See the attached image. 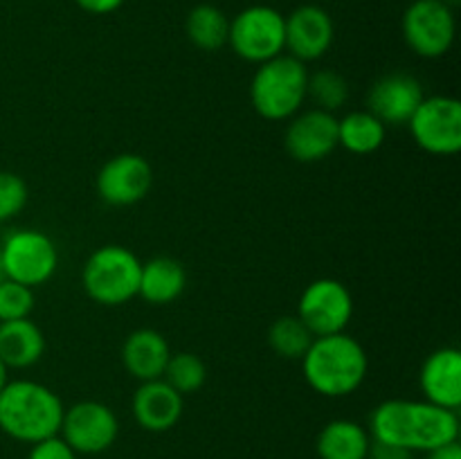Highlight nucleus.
Returning <instances> with one entry per match:
<instances>
[{"instance_id":"20e7f679","label":"nucleus","mask_w":461,"mask_h":459,"mask_svg":"<svg viewBox=\"0 0 461 459\" xmlns=\"http://www.w3.org/2000/svg\"><path fill=\"white\" fill-rule=\"evenodd\" d=\"M309 70L291 54H279L259 63L250 81V102L257 115L268 122H284L297 115L306 99Z\"/></svg>"},{"instance_id":"4468645a","label":"nucleus","mask_w":461,"mask_h":459,"mask_svg":"<svg viewBox=\"0 0 461 459\" xmlns=\"http://www.w3.org/2000/svg\"><path fill=\"white\" fill-rule=\"evenodd\" d=\"M426 99L421 81L408 72H387L374 81L367 94V111L385 126H405Z\"/></svg>"},{"instance_id":"c85d7f7f","label":"nucleus","mask_w":461,"mask_h":459,"mask_svg":"<svg viewBox=\"0 0 461 459\" xmlns=\"http://www.w3.org/2000/svg\"><path fill=\"white\" fill-rule=\"evenodd\" d=\"M27 459H77V453L63 441L61 435H54L32 444Z\"/></svg>"},{"instance_id":"6e6552de","label":"nucleus","mask_w":461,"mask_h":459,"mask_svg":"<svg viewBox=\"0 0 461 459\" xmlns=\"http://www.w3.org/2000/svg\"><path fill=\"white\" fill-rule=\"evenodd\" d=\"M401 30L414 54L439 58L455 43V12L444 0H412L403 14Z\"/></svg>"},{"instance_id":"2f4dec72","label":"nucleus","mask_w":461,"mask_h":459,"mask_svg":"<svg viewBox=\"0 0 461 459\" xmlns=\"http://www.w3.org/2000/svg\"><path fill=\"white\" fill-rule=\"evenodd\" d=\"M428 459H461L459 441H453V444H446L430 450V453H428Z\"/></svg>"},{"instance_id":"0eeeda50","label":"nucleus","mask_w":461,"mask_h":459,"mask_svg":"<svg viewBox=\"0 0 461 459\" xmlns=\"http://www.w3.org/2000/svg\"><path fill=\"white\" fill-rule=\"evenodd\" d=\"M7 279L36 288L54 277L59 266V252L52 238L41 230H14L0 246Z\"/></svg>"},{"instance_id":"473e14b6","label":"nucleus","mask_w":461,"mask_h":459,"mask_svg":"<svg viewBox=\"0 0 461 459\" xmlns=\"http://www.w3.org/2000/svg\"><path fill=\"white\" fill-rule=\"evenodd\" d=\"M7 372H9V369L5 367V363H3V360H0V390H3V387L7 385V381H9Z\"/></svg>"},{"instance_id":"c756f323","label":"nucleus","mask_w":461,"mask_h":459,"mask_svg":"<svg viewBox=\"0 0 461 459\" xmlns=\"http://www.w3.org/2000/svg\"><path fill=\"white\" fill-rule=\"evenodd\" d=\"M367 459H414V453L408 448H401V446L381 444V441L372 439Z\"/></svg>"},{"instance_id":"a878e982","label":"nucleus","mask_w":461,"mask_h":459,"mask_svg":"<svg viewBox=\"0 0 461 459\" xmlns=\"http://www.w3.org/2000/svg\"><path fill=\"white\" fill-rule=\"evenodd\" d=\"M162 381L169 382L178 394H194L201 390L207 381V367L196 354L189 351H180V354H171L169 363H167Z\"/></svg>"},{"instance_id":"f8f14e48","label":"nucleus","mask_w":461,"mask_h":459,"mask_svg":"<svg viewBox=\"0 0 461 459\" xmlns=\"http://www.w3.org/2000/svg\"><path fill=\"white\" fill-rule=\"evenodd\" d=\"M99 198L108 205L126 207L142 201L153 187V169L138 153H120L104 162L95 180Z\"/></svg>"},{"instance_id":"f3484780","label":"nucleus","mask_w":461,"mask_h":459,"mask_svg":"<svg viewBox=\"0 0 461 459\" xmlns=\"http://www.w3.org/2000/svg\"><path fill=\"white\" fill-rule=\"evenodd\" d=\"M131 410L140 428L149 432H167L180 421L185 410L183 394L174 390L167 381H144L135 390Z\"/></svg>"},{"instance_id":"9d476101","label":"nucleus","mask_w":461,"mask_h":459,"mask_svg":"<svg viewBox=\"0 0 461 459\" xmlns=\"http://www.w3.org/2000/svg\"><path fill=\"white\" fill-rule=\"evenodd\" d=\"M297 318L309 327L315 338L342 333L354 318L351 291L338 279H315L302 292Z\"/></svg>"},{"instance_id":"b1692460","label":"nucleus","mask_w":461,"mask_h":459,"mask_svg":"<svg viewBox=\"0 0 461 459\" xmlns=\"http://www.w3.org/2000/svg\"><path fill=\"white\" fill-rule=\"evenodd\" d=\"M313 340L315 336L297 315H284L268 328L270 349L286 360H302Z\"/></svg>"},{"instance_id":"cd10ccee","label":"nucleus","mask_w":461,"mask_h":459,"mask_svg":"<svg viewBox=\"0 0 461 459\" xmlns=\"http://www.w3.org/2000/svg\"><path fill=\"white\" fill-rule=\"evenodd\" d=\"M30 198L27 183L18 174L0 171V223L21 214Z\"/></svg>"},{"instance_id":"a211bd4d","label":"nucleus","mask_w":461,"mask_h":459,"mask_svg":"<svg viewBox=\"0 0 461 459\" xmlns=\"http://www.w3.org/2000/svg\"><path fill=\"white\" fill-rule=\"evenodd\" d=\"M169 356V342L156 328H138L122 345V364L140 382L162 378Z\"/></svg>"},{"instance_id":"dca6fc26","label":"nucleus","mask_w":461,"mask_h":459,"mask_svg":"<svg viewBox=\"0 0 461 459\" xmlns=\"http://www.w3.org/2000/svg\"><path fill=\"white\" fill-rule=\"evenodd\" d=\"M419 387L428 403L446 410L461 405V351L457 346H439L432 351L419 372Z\"/></svg>"},{"instance_id":"2eb2a0df","label":"nucleus","mask_w":461,"mask_h":459,"mask_svg":"<svg viewBox=\"0 0 461 459\" xmlns=\"http://www.w3.org/2000/svg\"><path fill=\"white\" fill-rule=\"evenodd\" d=\"M336 25L320 4H302L286 16V50L297 61H315L331 50Z\"/></svg>"},{"instance_id":"bb28decb","label":"nucleus","mask_w":461,"mask_h":459,"mask_svg":"<svg viewBox=\"0 0 461 459\" xmlns=\"http://www.w3.org/2000/svg\"><path fill=\"white\" fill-rule=\"evenodd\" d=\"M34 310V288L5 279L0 284V322L30 318Z\"/></svg>"},{"instance_id":"9b49d317","label":"nucleus","mask_w":461,"mask_h":459,"mask_svg":"<svg viewBox=\"0 0 461 459\" xmlns=\"http://www.w3.org/2000/svg\"><path fill=\"white\" fill-rule=\"evenodd\" d=\"M59 435L77 454H99L115 444L120 421L102 400H79L63 412Z\"/></svg>"},{"instance_id":"6ab92c4d","label":"nucleus","mask_w":461,"mask_h":459,"mask_svg":"<svg viewBox=\"0 0 461 459\" xmlns=\"http://www.w3.org/2000/svg\"><path fill=\"white\" fill-rule=\"evenodd\" d=\"M45 354V336L30 318L0 322V360L7 369H27Z\"/></svg>"},{"instance_id":"4be33fe9","label":"nucleus","mask_w":461,"mask_h":459,"mask_svg":"<svg viewBox=\"0 0 461 459\" xmlns=\"http://www.w3.org/2000/svg\"><path fill=\"white\" fill-rule=\"evenodd\" d=\"M387 126L369 111L347 112L338 120V147L354 156H369L385 142Z\"/></svg>"},{"instance_id":"1a4fd4ad","label":"nucleus","mask_w":461,"mask_h":459,"mask_svg":"<svg viewBox=\"0 0 461 459\" xmlns=\"http://www.w3.org/2000/svg\"><path fill=\"white\" fill-rule=\"evenodd\" d=\"M419 148L432 156H455L461 148V104L448 94L426 97L408 122Z\"/></svg>"},{"instance_id":"412c9836","label":"nucleus","mask_w":461,"mask_h":459,"mask_svg":"<svg viewBox=\"0 0 461 459\" xmlns=\"http://www.w3.org/2000/svg\"><path fill=\"white\" fill-rule=\"evenodd\" d=\"M372 436L351 418H333L320 430L315 450L320 459H367Z\"/></svg>"},{"instance_id":"5701e85b","label":"nucleus","mask_w":461,"mask_h":459,"mask_svg":"<svg viewBox=\"0 0 461 459\" xmlns=\"http://www.w3.org/2000/svg\"><path fill=\"white\" fill-rule=\"evenodd\" d=\"M185 32H187V39L192 40L198 50L216 52V50L228 45L230 18L225 16L223 9L216 7V4H196V7L187 14Z\"/></svg>"},{"instance_id":"393cba45","label":"nucleus","mask_w":461,"mask_h":459,"mask_svg":"<svg viewBox=\"0 0 461 459\" xmlns=\"http://www.w3.org/2000/svg\"><path fill=\"white\" fill-rule=\"evenodd\" d=\"M306 97L313 99L315 108L327 112H336L349 102V84L336 70H318L309 75Z\"/></svg>"},{"instance_id":"7c9ffc66","label":"nucleus","mask_w":461,"mask_h":459,"mask_svg":"<svg viewBox=\"0 0 461 459\" xmlns=\"http://www.w3.org/2000/svg\"><path fill=\"white\" fill-rule=\"evenodd\" d=\"M84 12L95 14V16H106V14L117 12L124 4V0H75Z\"/></svg>"},{"instance_id":"7ed1b4c3","label":"nucleus","mask_w":461,"mask_h":459,"mask_svg":"<svg viewBox=\"0 0 461 459\" xmlns=\"http://www.w3.org/2000/svg\"><path fill=\"white\" fill-rule=\"evenodd\" d=\"M63 412V400L43 382L18 378L0 390V430L21 444L59 435Z\"/></svg>"},{"instance_id":"ddd939ff","label":"nucleus","mask_w":461,"mask_h":459,"mask_svg":"<svg viewBox=\"0 0 461 459\" xmlns=\"http://www.w3.org/2000/svg\"><path fill=\"white\" fill-rule=\"evenodd\" d=\"M284 147L297 162H320L338 148V117L336 112L311 111L297 112L288 122Z\"/></svg>"},{"instance_id":"f257e3e1","label":"nucleus","mask_w":461,"mask_h":459,"mask_svg":"<svg viewBox=\"0 0 461 459\" xmlns=\"http://www.w3.org/2000/svg\"><path fill=\"white\" fill-rule=\"evenodd\" d=\"M367 432L381 444L430 453L459 439V414L428 400L390 399L374 408Z\"/></svg>"},{"instance_id":"72a5a7b5","label":"nucleus","mask_w":461,"mask_h":459,"mask_svg":"<svg viewBox=\"0 0 461 459\" xmlns=\"http://www.w3.org/2000/svg\"><path fill=\"white\" fill-rule=\"evenodd\" d=\"M7 279V273H5V266H3V256H0V284Z\"/></svg>"},{"instance_id":"39448f33","label":"nucleus","mask_w":461,"mask_h":459,"mask_svg":"<svg viewBox=\"0 0 461 459\" xmlns=\"http://www.w3.org/2000/svg\"><path fill=\"white\" fill-rule=\"evenodd\" d=\"M142 261L124 246H102L86 259L81 284L86 295L102 306H122L138 297Z\"/></svg>"},{"instance_id":"aec40b11","label":"nucleus","mask_w":461,"mask_h":459,"mask_svg":"<svg viewBox=\"0 0 461 459\" xmlns=\"http://www.w3.org/2000/svg\"><path fill=\"white\" fill-rule=\"evenodd\" d=\"M187 286L185 266L174 256H153L140 270L138 295L153 306H165L178 300Z\"/></svg>"},{"instance_id":"423d86ee","label":"nucleus","mask_w":461,"mask_h":459,"mask_svg":"<svg viewBox=\"0 0 461 459\" xmlns=\"http://www.w3.org/2000/svg\"><path fill=\"white\" fill-rule=\"evenodd\" d=\"M228 43L243 61H270L286 50V16L268 4L241 9L230 21Z\"/></svg>"},{"instance_id":"f03ea898","label":"nucleus","mask_w":461,"mask_h":459,"mask_svg":"<svg viewBox=\"0 0 461 459\" xmlns=\"http://www.w3.org/2000/svg\"><path fill=\"white\" fill-rule=\"evenodd\" d=\"M369 358L365 346L349 333L315 338L302 356V372L313 392L327 399H342L363 385Z\"/></svg>"}]
</instances>
